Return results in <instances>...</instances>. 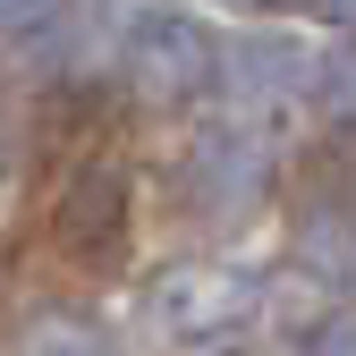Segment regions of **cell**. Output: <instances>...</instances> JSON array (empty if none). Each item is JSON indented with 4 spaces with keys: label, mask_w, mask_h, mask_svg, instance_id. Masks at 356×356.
<instances>
[{
    "label": "cell",
    "mask_w": 356,
    "mask_h": 356,
    "mask_svg": "<svg viewBox=\"0 0 356 356\" xmlns=\"http://www.w3.org/2000/svg\"><path fill=\"white\" fill-rule=\"evenodd\" d=\"M127 68H136V85L153 102H195L204 85L220 76V51H212V34L195 17H145L136 34H127Z\"/></svg>",
    "instance_id": "cell-1"
},
{
    "label": "cell",
    "mask_w": 356,
    "mask_h": 356,
    "mask_svg": "<svg viewBox=\"0 0 356 356\" xmlns=\"http://www.w3.org/2000/svg\"><path fill=\"white\" fill-rule=\"evenodd\" d=\"M51 238H60L76 263H119V246H127V187H119L111 170L76 178V187L60 195V220H51Z\"/></svg>",
    "instance_id": "cell-2"
},
{
    "label": "cell",
    "mask_w": 356,
    "mask_h": 356,
    "mask_svg": "<svg viewBox=\"0 0 356 356\" xmlns=\"http://www.w3.org/2000/svg\"><path fill=\"white\" fill-rule=\"evenodd\" d=\"M187 187H195L204 212H238L263 187V145L238 136V127H212V136L195 145V161H187Z\"/></svg>",
    "instance_id": "cell-3"
},
{
    "label": "cell",
    "mask_w": 356,
    "mask_h": 356,
    "mask_svg": "<svg viewBox=\"0 0 356 356\" xmlns=\"http://www.w3.org/2000/svg\"><path fill=\"white\" fill-rule=\"evenodd\" d=\"M297 254L323 280H356V204H314L297 212Z\"/></svg>",
    "instance_id": "cell-4"
},
{
    "label": "cell",
    "mask_w": 356,
    "mask_h": 356,
    "mask_svg": "<svg viewBox=\"0 0 356 356\" xmlns=\"http://www.w3.org/2000/svg\"><path fill=\"white\" fill-rule=\"evenodd\" d=\"M17 356H127V348H119V331L94 323V314H42V323H26Z\"/></svg>",
    "instance_id": "cell-5"
},
{
    "label": "cell",
    "mask_w": 356,
    "mask_h": 356,
    "mask_svg": "<svg viewBox=\"0 0 356 356\" xmlns=\"http://www.w3.org/2000/svg\"><path fill=\"white\" fill-rule=\"evenodd\" d=\"M161 305H170V323H178V331H220V323L246 305V289H238V280H220V272H195V280H170Z\"/></svg>",
    "instance_id": "cell-6"
},
{
    "label": "cell",
    "mask_w": 356,
    "mask_h": 356,
    "mask_svg": "<svg viewBox=\"0 0 356 356\" xmlns=\"http://www.w3.org/2000/svg\"><path fill=\"white\" fill-rule=\"evenodd\" d=\"M323 102H331L339 119H356V51H331V68H323Z\"/></svg>",
    "instance_id": "cell-7"
},
{
    "label": "cell",
    "mask_w": 356,
    "mask_h": 356,
    "mask_svg": "<svg viewBox=\"0 0 356 356\" xmlns=\"http://www.w3.org/2000/svg\"><path fill=\"white\" fill-rule=\"evenodd\" d=\"M60 0H0V34H26V26H42Z\"/></svg>",
    "instance_id": "cell-8"
},
{
    "label": "cell",
    "mask_w": 356,
    "mask_h": 356,
    "mask_svg": "<svg viewBox=\"0 0 356 356\" xmlns=\"http://www.w3.org/2000/svg\"><path fill=\"white\" fill-rule=\"evenodd\" d=\"M305 356H356V323H323Z\"/></svg>",
    "instance_id": "cell-9"
},
{
    "label": "cell",
    "mask_w": 356,
    "mask_h": 356,
    "mask_svg": "<svg viewBox=\"0 0 356 356\" xmlns=\"http://www.w3.org/2000/svg\"><path fill=\"white\" fill-rule=\"evenodd\" d=\"M229 9H289V0H229Z\"/></svg>",
    "instance_id": "cell-10"
},
{
    "label": "cell",
    "mask_w": 356,
    "mask_h": 356,
    "mask_svg": "<svg viewBox=\"0 0 356 356\" xmlns=\"http://www.w3.org/2000/svg\"><path fill=\"white\" fill-rule=\"evenodd\" d=\"M331 9H339V17H356V0H331Z\"/></svg>",
    "instance_id": "cell-11"
}]
</instances>
